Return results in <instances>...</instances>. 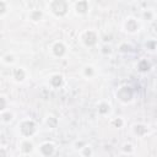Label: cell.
I'll list each match as a JSON object with an SVG mask.
<instances>
[{"label":"cell","instance_id":"obj_1","mask_svg":"<svg viewBox=\"0 0 157 157\" xmlns=\"http://www.w3.org/2000/svg\"><path fill=\"white\" fill-rule=\"evenodd\" d=\"M49 9L55 16L63 17L69 10V2L67 0H52L49 4Z\"/></svg>","mask_w":157,"mask_h":157},{"label":"cell","instance_id":"obj_2","mask_svg":"<svg viewBox=\"0 0 157 157\" xmlns=\"http://www.w3.org/2000/svg\"><path fill=\"white\" fill-rule=\"evenodd\" d=\"M18 128L23 137H29L36 132V123L32 119H23L18 124Z\"/></svg>","mask_w":157,"mask_h":157},{"label":"cell","instance_id":"obj_3","mask_svg":"<svg viewBox=\"0 0 157 157\" xmlns=\"http://www.w3.org/2000/svg\"><path fill=\"white\" fill-rule=\"evenodd\" d=\"M117 97H118V99H119L120 102H123V103L130 102V99L132 98V90H131V87H129V86H123V87H120V88L118 90V92H117Z\"/></svg>","mask_w":157,"mask_h":157},{"label":"cell","instance_id":"obj_4","mask_svg":"<svg viewBox=\"0 0 157 157\" xmlns=\"http://www.w3.org/2000/svg\"><path fill=\"white\" fill-rule=\"evenodd\" d=\"M82 40L87 47H92L97 43V34L93 31H86L82 37Z\"/></svg>","mask_w":157,"mask_h":157},{"label":"cell","instance_id":"obj_5","mask_svg":"<svg viewBox=\"0 0 157 157\" xmlns=\"http://www.w3.org/2000/svg\"><path fill=\"white\" fill-rule=\"evenodd\" d=\"M52 52H53V54H54L55 56L61 58V56L66 53V47L64 45L63 42H55V43L53 44V47H52Z\"/></svg>","mask_w":157,"mask_h":157},{"label":"cell","instance_id":"obj_6","mask_svg":"<svg viewBox=\"0 0 157 157\" xmlns=\"http://www.w3.org/2000/svg\"><path fill=\"white\" fill-rule=\"evenodd\" d=\"M139 22L134 18V17H129L128 20H126V22H125V29L128 31V32H130V33H135V32H137L139 31Z\"/></svg>","mask_w":157,"mask_h":157},{"label":"cell","instance_id":"obj_7","mask_svg":"<svg viewBox=\"0 0 157 157\" xmlns=\"http://www.w3.org/2000/svg\"><path fill=\"white\" fill-rule=\"evenodd\" d=\"M54 145L52 142H44L42 146H40V153L43 156H52L54 153Z\"/></svg>","mask_w":157,"mask_h":157},{"label":"cell","instance_id":"obj_8","mask_svg":"<svg viewBox=\"0 0 157 157\" xmlns=\"http://www.w3.org/2000/svg\"><path fill=\"white\" fill-rule=\"evenodd\" d=\"M12 76L17 82H22L26 78V71L22 67H16L12 71Z\"/></svg>","mask_w":157,"mask_h":157},{"label":"cell","instance_id":"obj_9","mask_svg":"<svg viewBox=\"0 0 157 157\" xmlns=\"http://www.w3.org/2000/svg\"><path fill=\"white\" fill-rule=\"evenodd\" d=\"M20 148H21V151H22L23 153H29V152L33 150V144H32L27 137H25V139L22 140L21 145H20Z\"/></svg>","mask_w":157,"mask_h":157},{"label":"cell","instance_id":"obj_10","mask_svg":"<svg viewBox=\"0 0 157 157\" xmlns=\"http://www.w3.org/2000/svg\"><path fill=\"white\" fill-rule=\"evenodd\" d=\"M88 10V2L86 0H80L78 2H76V12L80 15L86 13Z\"/></svg>","mask_w":157,"mask_h":157},{"label":"cell","instance_id":"obj_11","mask_svg":"<svg viewBox=\"0 0 157 157\" xmlns=\"http://www.w3.org/2000/svg\"><path fill=\"white\" fill-rule=\"evenodd\" d=\"M50 85L53 86V87H55V88H58L59 86H61V83H63V76L61 75H53L52 76V78H50Z\"/></svg>","mask_w":157,"mask_h":157},{"label":"cell","instance_id":"obj_12","mask_svg":"<svg viewBox=\"0 0 157 157\" xmlns=\"http://www.w3.org/2000/svg\"><path fill=\"white\" fill-rule=\"evenodd\" d=\"M42 17H43V13H42V11H39V10H32V11L29 12V18H31L32 21H34V22L40 21Z\"/></svg>","mask_w":157,"mask_h":157},{"label":"cell","instance_id":"obj_13","mask_svg":"<svg viewBox=\"0 0 157 157\" xmlns=\"http://www.w3.org/2000/svg\"><path fill=\"white\" fill-rule=\"evenodd\" d=\"M150 67H151V64H150L146 59H142V60L137 64V69H139L140 71H142V72L148 71V70H150Z\"/></svg>","mask_w":157,"mask_h":157},{"label":"cell","instance_id":"obj_14","mask_svg":"<svg viewBox=\"0 0 157 157\" xmlns=\"http://www.w3.org/2000/svg\"><path fill=\"white\" fill-rule=\"evenodd\" d=\"M13 114L10 110H2L1 112V121L2 123H10L12 120Z\"/></svg>","mask_w":157,"mask_h":157},{"label":"cell","instance_id":"obj_15","mask_svg":"<svg viewBox=\"0 0 157 157\" xmlns=\"http://www.w3.org/2000/svg\"><path fill=\"white\" fill-rule=\"evenodd\" d=\"M134 132L139 136H142L147 132V129H146V126H144L141 124H136V125H134Z\"/></svg>","mask_w":157,"mask_h":157},{"label":"cell","instance_id":"obj_16","mask_svg":"<svg viewBox=\"0 0 157 157\" xmlns=\"http://www.w3.org/2000/svg\"><path fill=\"white\" fill-rule=\"evenodd\" d=\"M109 110H110V105L108 103H105V102H102L98 105V112L101 114H107V113H109Z\"/></svg>","mask_w":157,"mask_h":157},{"label":"cell","instance_id":"obj_17","mask_svg":"<svg viewBox=\"0 0 157 157\" xmlns=\"http://www.w3.org/2000/svg\"><path fill=\"white\" fill-rule=\"evenodd\" d=\"M1 61L4 63V64H12L13 61H15V59H13V55L12 54H6V55H4L2 58H1Z\"/></svg>","mask_w":157,"mask_h":157},{"label":"cell","instance_id":"obj_18","mask_svg":"<svg viewBox=\"0 0 157 157\" xmlns=\"http://www.w3.org/2000/svg\"><path fill=\"white\" fill-rule=\"evenodd\" d=\"M83 74H85V76L91 77V76L94 74V70H93L92 66H85V69H83Z\"/></svg>","mask_w":157,"mask_h":157},{"label":"cell","instance_id":"obj_19","mask_svg":"<svg viewBox=\"0 0 157 157\" xmlns=\"http://www.w3.org/2000/svg\"><path fill=\"white\" fill-rule=\"evenodd\" d=\"M6 13V2L5 0H1V17H4Z\"/></svg>","mask_w":157,"mask_h":157},{"label":"cell","instance_id":"obj_20","mask_svg":"<svg viewBox=\"0 0 157 157\" xmlns=\"http://www.w3.org/2000/svg\"><path fill=\"white\" fill-rule=\"evenodd\" d=\"M102 49H103V50H102L103 54H110V53H112V48H110L109 45H104Z\"/></svg>","mask_w":157,"mask_h":157},{"label":"cell","instance_id":"obj_21","mask_svg":"<svg viewBox=\"0 0 157 157\" xmlns=\"http://www.w3.org/2000/svg\"><path fill=\"white\" fill-rule=\"evenodd\" d=\"M114 124H115L117 126H121V125H123V120H121V119H117V120H114Z\"/></svg>","mask_w":157,"mask_h":157},{"label":"cell","instance_id":"obj_22","mask_svg":"<svg viewBox=\"0 0 157 157\" xmlns=\"http://www.w3.org/2000/svg\"><path fill=\"white\" fill-rule=\"evenodd\" d=\"M144 16H145V17H147V16H148V18L151 20V17H152V13H151L150 11H148V13H147V11H145V12H144Z\"/></svg>","mask_w":157,"mask_h":157},{"label":"cell","instance_id":"obj_23","mask_svg":"<svg viewBox=\"0 0 157 157\" xmlns=\"http://www.w3.org/2000/svg\"><path fill=\"white\" fill-rule=\"evenodd\" d=\"M92 152H91V150L88 148V147H86V152H85V155H91Z\"/></svg>","mask_w":157,"mask_h":157},{"label":"cell","instance_id":"obj_24","mask_svg":"<svg viewBox=\"0 0 157 157\" xmlns=\"http://www.w3.org/2000/svg\"><path fill=\"white\" fill-rule=\"evenodd\" d=\"M156 88H157V82H156Z\"/></svg>","mask_w":157,"mask_h":157},{"label":"cell","instance_id":"obj_25","mask_svg":"<svg viewBox=\"0 0 157 157\" xmlns=\"http://www.w3.org/2000/svg\"><path fill=\"white\" fill-rule=\"evenodd\" d=\"M129 1H131V0H129Z\"/></svg>","mask_w":157,"mask_h":157}]
</instances>
